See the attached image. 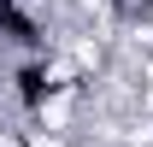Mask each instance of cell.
<instances>
[{
  "mask_svg": "<svg viewBox=\"0 0 153 147\" xmlns=\"http://www.w3.org/2000/svg\"><path fill=\"white\" fill-rule=\"evenodd\" d=\"M18 100H24L30 112L47 100V65H24V71H18Z\"/></svg>",
  "mask_w": 153,
  "mask_h": 147,
  "instance_id": "1",
  "label": "cell"
},
{
  "mask_svg": "<svg viewBox=\"0 0 153 147\" xmlns=\"http://www.w3.org/2000/svg\"><path fill=\"white\" fill-rule=\"evenodd\" d=\"M147 18H153V0H147Z\"/></svg>",
  "mask_w": 153,
  "mask_h": 147,
  "instance_id": "2",
  "label": "cell"
}]
</instances>
